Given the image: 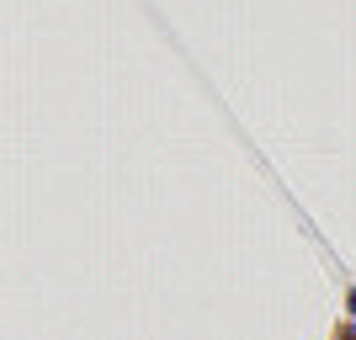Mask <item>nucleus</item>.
<instances>
[{
	"label": "nucleus",
	"instance_id": "1",
	"mask_svg": "<svg viewBox=\"0 0 356 340\" xmlns=\"http://www.w3.org/2000/svg\"><path fill=\"white\" fill-rule=\"evenodd\" d=\"M335 340H356V335H351V330H341V335H335Z\"/></svg>",
	"mask_w": 356,
	"mask_h": 340
}]
</instances>
